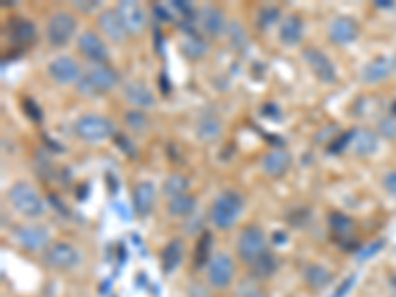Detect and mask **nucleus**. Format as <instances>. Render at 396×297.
<instances>
[{"label":"nucleus","instance_id":"1","mask_svg":"<svg viewBox=\"0 0 396 297\" xmlns=\"http://www.w3.org/2000/svg\"><path fill=\"white\" fill-rule=\"evenodd\" d=\"M244 210V198L236 190L220 192L210 208V220L218 230H230Z\"/></svg>","mask_w":396,"mask_h":297},{"label":"nucleus","instance_id":"2","mask_svg":"<svg viewBox=\"0 0 396 297\" xmlns=\"http://www.w3.org/2000/svg\"><path fill=\"white\" fill-rule=\"evenodd\" d=\"M117 83H119V76L113 67H109L107 64H94L83 74L82 80L76 83V87L85 98H96L99 94L111 91Z\"/></svg>","mask_w":396,"mask_h":297},{"label":"nucleus","instance_id":"3","mask_svg":"<svg viewBox=\"0 0 396 297\" xmlns=\"http://www.w3.org/2000/svg\"><path fill=\"white\" fill-rule=\"evenodd\" d=\"M8 200L12 204V208L20 212V214L28 216V218H38L46 212V204L40 198V195L36 192L32 184L24 181L14 182L8 188Z\"/></svg>","mask_w":396,"mask_h":297},{"label":"nucleus","instance_id":"4","mask_svg":"<svg viewBox=\"0 0 396 297\" xmlns=\"http://www.w3.org/2000/svg\"><path fill=\"white\" fill-rule=\"evenodd\" d=\"M74 133L85 143H99V141H105L109 137H116V125L107 117L85 113V116L76 119Z\"/></svg>","mask_w":396,"mask_h":297},{"label":"nucleus","instance_id":"5","mask_svg":"<svg viewBox=\"0 0 396 297\" xmlns=\"http://www.w3.org/2000/svg\"><path fill=\"white\" fill-rule=\"evenodd\" d=\"M78 30V20L67 10H58L48 18L46 24V38H48L52 48H64L74 38Z\"/></svg>","mask_w":396,"mask_h":297},{"label":"nucleus","instance_id":"6","mask_svg":"<svg viewBox=\"0 0 396 297\" xmlns=\"http://www.w3.org/2000/svg\"><path fill=\"white\" fill-rule=\"evenodd\" d=\"M265 234L260 226L250 224L246 228H242L238 242H236V250L242 262H246L248 265L252 264L258 256H262L265 252Z\"/></svg>","mask_w":396,"mask_h":297},{"label":"nucleus","instance_id":"7","mask_svg":"<svg viewBox=\"0 0 396 297\" xmlns=\"http://www.w3.org/2000/svg\"><path fill=\"white\" fill-rule=\"evenodd\" d=\"M44 265H48L50 270H58V272H66V270H74L80 264V252L72 244L66 242H56L44 252L42 256Z\"/></svg>","mask_w":396,"mask_h":297},{"label":"nucleus","instance_id":"8","mask_svg":"<svg viewBox=\"0 0 396 297\" xmlns=\"http://www.w3.org/2000/svg\"><path fill=\"white\" fill-rule=\"evenodd\" d=\"M206 278L208 283L214 287V289H226L230 285V281L234 280V272H236V265L232 262V258L228 254H214L212 260L208 262L206 267Z\"/></svg>","mask_w":396,"mask_h":297},{"label":"nucleus","instance_id":"9","mask_svg":"<svg viewBox=\"0 0 396 297\" xmlns=\"http://www.w3.org/2000/svg\"><path fill=\"white\" fill-rule=\"evenodd\" d=\"M301 58H303V62L309 66V69L314 72L315 78H317L319 82L335 83V80H337L335 66H333V62H331L321 50L309 46V48H305L301 52Z\"/></svg>","mask_w":396,"mask_h":297},{"label":"nucleus","instance_id":"10","mask_svg":"<svg viewBox=\"0 0 396 297\" xmlns=\"http://www.w3.org/2000/svg\"><path fill=\"white\" fill-rule=\"evenodd\" d=\"M48 76L58 85H72V83L80 82L83 74L80 69V64L74 58L60 56L48 64Z\"/></svg>","mask_w":396,"mask_h":297},{"label":"nucleus","instance_id":"11","mask_svg":"<svg viewBox=\"0 0 396 297\" xmlns=\"http://www.w3.org/2000/svg\"><path fill=\"white\" fill-rule=\"evenodd\" d=\"M14 240L20 248L28 250V252H42L50 244V232L40 226H18L14 230Z\"/></svg>","mask_w":396,"mask_h":297},{"label":"nucleus","instance_id":"12","mask_svg":"<svg viewBox=\"0 0 396 297\" xmlns=\"http://www.w3.org/2000/svg\"><path fill=\"white\" fill-rule=\"evenodd\" d=\"M117 14L123 20L125 28L129 34H141L147 26V14L143 6L135 0H123L117 4Z\"/></svg>","mask_w":396,"mask_h":297},{"label":"nucleus","instance_id":"13","mask_svg":"<svg viewBox=\"0 0 396 297\" xmlns=\"http://www.w3.org/2000/svg\"><path fill=\"white\" fill-rule=\"evenodd\" d=\"M6 36L8 40L18 46V48H26L38 38V30L30 20L22 16H12L6 22Z\"/></svg>","mask_w":396,"mask_h":297},{"label":"nucleus","instance_id":"14","mask_svg":"<svg viewBox=\"0 0 396 297\" xmlns=\"http://www.w3.org/2000/svg\"><path fill=\"white\" fill-rule=\"evenodd\" d=\"M98 26L101 32L105 34L111 42L116 44H123L127 38H129V32L123 24V20L119 18L116 8H107L103 10L101 14L98 16Z\"/></svg>","mask_w":396,"mask_h":297},{"label":"nucleus","instance_id":"15","mask_svg":"<svg viewBox=\"0 0 396 297\" xmlns=\"http://www.w3.org/2000/svg\"><path fill=\"white\" fill-rule=\"evenodd\" d=\"M198 22H200V28L204 30V34L210 36V38H220L224 34V30L228 28L226 14L218 6H204V8H200L198 10Z\"/></svg>","mask_w":396,"mask_h":297},{"label":"nucleus","instance_id":"16","mask_svg":"<svg viewBox=\"0 0 396 297\" xmlns=\"http://www.w3.org/2000/svg\"><path fill=\"white\" fill-rule=\"evenodd\" d=\"M78 50H80L82 56H85L87 60H91L94 64H105L107 58H109L107 46L103 44V40L99 38L98 34L91 32V30L83 32L78 38Z\"/></svg>","mask_w":396,"mask_h":297},{"label":"nucleus","instance_id":"17","mask_svg":"<svg viewBox=\"0 0 396 297\" xmlns=\"http://www.w3.org/2000/svg\"><path fill=\"white\" fill-rule=\"evenodd\" d=\"M359 38V26L351 16H337L329 24V40L337 46L351 44Z\"/></svg>","mask_w":396,"mask_h":297},{"label":"nucleus","instance_id":"18","mask_svg":"<svg viewBox=\"0 0 396 297\" xmlns=\"http://www.w3.org/2000/svg\"><path fill=\"white\" fill-rule=\"evenodd\" d=\"M292 166V155L283 148H274L262 159V170L267 177H283Z\"/></svg>","mask_w":396,"mask_h":297},{"label":"nucleus","instance_id":"19","mask_svg":"<svg viewBox=\"0 0 396 297\" xmlns=\"http://www.w3.org/2000/svg\"><path fill=\"white\" fill-rule=\"evenodd\" d=\"M280 42L287 48H294L299 46L301 40H303V20L297 14H289L281 20L280 24Z\"/></svg>","mask_w":396,"mask_h":297},{"label":"nucleus","instance_id":"20","mask_svg":"<svg viewBox=\"0 0 396 297\" xmlns=\"http://www.w3.org/2000/svg\"><path fill=\"white\" fill-rule=\"evenodd\" d=\"M155 204V186L148 181L137 182L133 186V210L139 216H147Z\"/></svg>","mask_w":396,"mask_h":297},{"label":"nucleus","instance_id":"21","mask_svg":"<svg viewBox=\"0 0 396 297\" xmlns=\"http://www.w3.org/2000/svg\"><path fill=\"white\" fill-rule=\"evenodd\" d=\"M396 62L393 58L386 56H379L375 58L371 64H366L363 69V82L364 83H379L386 80L393 72H395Z\"/></svg>","mask_w":396,"mask_h":297},{"label":"nucleus","instance_id":"22","mask_svg":"<svg viewBox=\"0 0 396 297\" xmlns=\"http://www.w3.org/2000/svg\"><path fill=\"white\" fill-rule=\"evenodd\" d=\"M123 96L135 107H153L155 105V96L151 94L147 85L141 82L127 83L123 89Z\"/></svg>","mask_w":396,"mask_h":297},{"label":"nucleus","instance_id":"23","mask_svg":"<svg viewBox=\"0 0 396 297\" xmlns=\"http://www.w3.org/2000/svg\"><path fill=\"white\" fill-rule=\"evenodd\" d=\"M220 133H222V123H220V119H218L216 113L206 111V113H202V116L198 117L197 121L198 139H202V141H214V139L220 137Z\"/></svg>","mask_w":396,"mask_h":297},{"label":"nucleus","instance_id":"24","mask_svg":"<svg viewBox=\"0 0 396 297\" xmlns=\"http://www.w3.org/2000/svg\"><path fill=\"white\" fill-rule=\"evenodd\" d=\"M276 270H278V260L267 250L250 264V274H252L254 280H267V278H272L276 274Z\"/></svg>","mask_w":396,"mask_h":297},{"label":"nucleus","instance_id":"25","mask_svg":"<svg viewBox=\"0 0 396 297\" xmlns=\"http://www.w3.org/2000/svg\"><path fill=\"white\" fill-rule=\"evenodd\" d=\"M303 280L314 289H325L333 283V274L323 265L309 264L305 265V270H303Z\"/></svg>","mask_w":396,"mask_h":297},{"label":"nucleus","instance_id":"26","mask_svg":"<svg viewBox=\"0 0 396 297\" xmlns=\"http://www.w3.org/2000/svg\"><path fill=\"white\" fill-rule=\"evenodd\" d=\"M182 254H184V246H182L181 238H173L161 254V264H163V272L170 274L175 272L179 264L182 262Z\"/></svg>","mask_w":396,"mask_h":297},{"label":"nucleus","instance_id":"27","mask_svg":"<svg viewBox=\"0 0 396 297\" xmlns=\"http://www.w3.org/2000/svg\"><path fill=\"white\" fill-rule=\"evenodd\" d=\"M379 148V139L377 135L368 129H357L355 137H353V151L361 157L373 155Z\"/></svg>","mask_w":396,"mask_h":297},{"label":"nucleus","instance_id":"28","mask_svg":"<svg viewBox=\"0 0 396 297\" xmlns=\"http://www.w3.org/2000/svg\"><path fill=\"white\" fill-rule=\"evenodd\" d=\"M197 208V198L188 192H184L181 197H175L168 200V206H166V212L170 216H190Z\"/></svg>","mask_w":396,"mask_h":297},{"label":"nucleus","instance_id":"29","mask_svg":"<svg viewBox=\"0 0 396 297\" xmlns=\"http://www.w3.org/2000/svg\"><path fill=\"white\" fill-rule=\"evenodd\" d=\"M182 54L190 60H200L208 54V42L202 36H188L181 44Z\"/></svg>","mask_w":396,"mask_h":297},{"label":"nucleus","instance_id":"30","mask_svg":"<svg viewBox=\"0 0 396 297\" xmlns=\"http://www.w3.org/2000/svg\"><path fill=\"white\" fill-rule=\"evenodd\" d=\"M210 260H212V234L202 232L195 248V264L202 267V265H208Z\"/></svg>","mask_w":396,"mask_h":297},{"label":"nucleus","instance_id":"31","mask_svg":"<svg viewBox=\"0 0 396 297\" xmlns=\"http://www.w3.org/2000/svg\"><path fill=\"white\" fill-rule=\"evenodd\" d=\"M186 188H188V181H186V177H182V175H170V177L163 182V195L168 197V200L184 195Z\"/></svg>","mask_w":396,"mask_h":297},{"label":"nucleus","instance_id":"32","mask_svg":"<svg viewBox=\"0 0 396 297\" xmlns=\"http://www.w3.org/2000/svg\"><path fill=\"white\" fill-rule=\"evenodd\" d=\"M327 222H329L331 232L341 236V238H345L346 234L353 230V220L346 214H343V212H337V210L327 216Z\"/></svg>","mask_w":396,"mask_h":297},{"label":"nucleus","instance_id":"33","mask_svg":"<svg viewBox=\"0 0 396 297\" xmlns=\"http://www.w3.org/2000/svg\"><path fill=\"white\" fill-rule=\"evenodd\" d=\"M226 32H228V40H230L232 48L238 50V52H242V50L248 48L246 30L242 28L240 22H234V20H232L230 24H228V28H226Z\"/></svg>","mask_w":396,"mask_h":297},{"label":"nucleus","instance_id":"34","mask_svg":"<svg viewBox=\"0 0 396 297\" xmlns=\"http://www.w3.org/2000/svg\"><path fill=\"white\" fill-rule=\"evenodd\" d=\"M125 125H127V129H131L133 133L143 135V133L147 131L148 119L143 111H139V109H131V111H127V113H125Z\"/></svg>","mask_w":396,"mask_h":297},{"label":"nucleus","instance_id":"35","mask_svg":"<svg viewBox=\"0 0 396 297\" xmlns=\"http://www.w3.org/2000/svg\"><path fill=\"white\" fill-rule=\"evenodd\" d=\"M280 8L278 6H262L258 10V28H270L272 24H276L280 20Z\"/></svg>","mask_w":396,"mask_h":297},{"label":"nucleus","instance_id":"36","mask_svg":"<svg viewBox=\"0 0 396 297\" xmlns=\"http://www.w3.org/2000/svg\"><path fill=\"white\" fill-rule=\"evenodd\" d=\"M236 297H270L265 294L264 289L252 280H244L240 285H238V292H236Z\"/></svg>","mask_w":396,"mask_h":297},{"label":"nucleus","instance_id":"37","mask_svg":"<svg viewBox=\"0 0 396 297\" xmlns=\"http://www.w3.org/2000/svg\"><path fill=\"white\" fill-rule=\"evenodd\" d=\"M355 131H357V129H349V131L343 133L341 137H337V139L331 143L327 151H329V153H333V155H337V153L345 151L349 145H353V137H355Z\"/></svg>","mask_w":396,"mask_h":297},{"label":"nucleus","instance_id":"38","mask_svg":"<svg viewBox=\"0 0 396 297\" xmlns=\"http://www.w3.org/2000/svg\"><path fill=\"white\" fill-rule=\"evenodd\" d=\"M20 105H22V111L26 113L28 119H32V121H42V107L34 101L32 98H24L20 101Z\"/></svg>","mask_w":396,"mask_h":297},{"label":"nucleus","instance_id":"39","mask_svg":"<svg viewBox=\"0 0 396 297\" xmlns=\"http://www.w3.org/2000/svg\"><path fill=\"white\" fill-rule=\"evenodd\" d=\"M289 222H292V226H297V228H301V226H305L307 224V220L311 218V210L309 208H294L289 214Z\"/></svg>","mask_w":396,"mask_h":297},{"label":"nucleus","instance_id":"40","mask_svg":"<svg viewBox=\"0 0 396 297\" xmlns=\"http://www.w3.org/2000/svg\"><path fill=\"white\" fill-rule=\"evenodd\" d=\"M116 143H117V148H121L125 155H129V157H135V155H137L135 145H133L131 141H129L125 135H116Z\"/></svg>","mask_w":396,"mask_h":297},{"label":"nucleus","instance_id":"41","mask_svg":"<svg viewBox=\"0 0 396 297\" xmlns=\"http://www.w3.org/2000/svg\"><path fill=\"white\" fill-rule=\"evenodd\" d=\"M380 133L384 135V137H388V139H395L396 137V125L390 121V119H382L379 125Z\"/></svg>","mask_w":396,"mask_h":297},{"label":"nucleus","instance_id":"42","mask_svg":"<svg viewBox=\"0 0 396 297\" xmlns=\"http://www.w3.org/2000/svg\"><path fill=\"white\" fill-rule=\"evenodd\" d=\"M99 0H91V2H83V0H76L74 2V6L78 8V10H82V12H85V14H89L94 8H99Z\"/></svg>","mask_w":396,"mask_h":297},{"label":"nucleus","instance_id":"43","mask_svg":"<svg viewBox=\"0 0 396 297\" xmlns=\"http://www.w3.org/2000/svg\"><path fill=\"white\" fill-rule=\"evenodd\" d=\"M153 14L159 18L161 22H173V16H170V12L166 10L163 4H155V6H153Z\"/></svg>","mask_w":396,"mask_h":297},{"label":"nucleus","instance_id":"44","mask_svg":"<svg viewBox=\"0 0 396 297\" xmlns=\"http://www.w3.org/2000/svg\"><path fill=\"white\" fill-rule=\"evenodd\" d=\"M382 184H384V188L393 195V197L396 198V170L395 173H386L384 175V181H382Z\"/></svg>","mask_w":396,"mask_h":297},{"label":"nucleus","instance_id":"45","mask_svg":"<svg viewBox=\"0 0 396 297\" xmlns=\"http://www.w3.org/2000/svg\"><path fill=\"white\" fill-rule=\"evenodd\" d=\"M262 113L265 117H270V119H280V107L276 105V103H265L264 107H262Z\"/></svg>","mask_w":396,"mask_h":297},{"label":"nucleus","instance_id":"46","mask_svg":"<svg viewBox=\"0 0 396 297\" xmlns=\"http://www.w3.org/2000/svg\"><path fill=\"white\" fill-rule=\"evenodd\" d=\"M384 246V242L382 240H379V242H375V246H368L366 250H363L361 252V256H359V260H366V258H371V256H375L377 252H379L380 248Z\"/></svg>","mask_w":396,"mask_h":297},{"label":"nucleus","instance_id":"47","mask_svg":"<svg viewBox=\"0 0 396 297\" xmlns=\"http://www.w3.org/2000/svg\"><path fill=\"white\" fill-rule=\"evenodd\" d=\"M188 297H210V296H208L206 287H202L200 283H192V285L188 287Z\"/></svg>","mask_w":396,"mask_h":297},{"label":"nucleus","instance_id":"48","mask_svg":"<svg viewBox=\"0 0 396 297\" xmlns=\"http://www.w3.org/2000/svg\"><path fill=\"white\" fill-rule=\"evenodd\" d=\"M161 89H163V94H165V96L170 91V85H168V80H166L165 74L161 76Z\"/></svg>","mask_w":396,"mask_h":297},{"label":"nucleus","instance_id":"49","mask_svg":"<svg viewBox=\"0 0 396 297\" xmlns=\"http://www.w3.org/2000/svg\"><path fill=\"white\" fill-rule=\"evenodd\" d=\"M285 242V234L283 232H276L274 234V244H283Z\"/></svg>","mask_w":396,"mask_h":297},{"label":"nucleus","instance_id":"50","mask_svg":"<svg viewBox=\"0 0 396 297\" xmlns=\"http://www.w3.org/2000/svg\"><path fill=\"white\" fill-rule=\"evenodd\" d=\"M375 6H377V8H390V6H393V2H388V0H377V2H375Z\"/></svg>","mask_w":396,"mask_h":297},{"label":"nucleus","instance_id":"51","mask_svg":"<svg viewBox=\"0 0 396 297\" xmlns=\"http://www.w3.org/2000/svg\"><path fill=\"white\" fill-rule=\"evenodd\" d=\"M390 297H396V278H393V287H390Z\"/></svg>","mask_w":396,"mask_h":297},{"label":"nucleus","instance_id":"52","mask_svg":"<svg viewBox=\"0 0 396 297\" xmlns=\"http://www.w3.org/2000/svg\"><path fill=\"white\" fill-rule=\"evenodd\" d=\"M393 113H395V117H396V103H395V105H393Z\"/></svg>","mask_w":396,"mask_h":297}]
</instances>
